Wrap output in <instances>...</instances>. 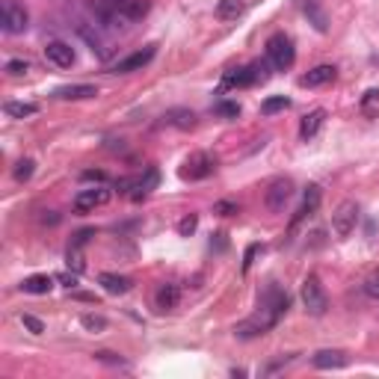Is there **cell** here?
Wrapping results in <instances>:
<instances>
[{
    "label": "cell",
    "mask_w": 379,
    "mask_h": 379,
    "mask_svg": "<svg viewBox=\"0 0 379 379\" xmlns=\"http://www.w3.org/2000/svg\"><path fill=\"white\" fill-rule=\"evenodd\" d=\"M27 24H30V12L24 9V4H18V0H4V6H0V27H4V33L18 36L27 30Z\"/></svg>",
    "instance_id": "5b68a950"
},
{
    "label": "cell",
    "mask_w": 379,
    "mask_h": 379,
    "mask_svg": "<svg viewBox=\"0 0 379 379\" xmlns=\"http://www.w3.org/2000/svg\"><path fill=\"white\" fill-rule=\"evenodd\" d=\"M98 282H101V288L107 293H113V297H122V293H128L134 288V282L128 276H119V273H101L98 276Z\"/></svg>",
    "instance_id": "e0dca14e"
},
{
    "label": "cell",
    "mask_w": 379,
    "mask_h": 379,
    "mask_svg": "<svg viewBox=\"0 0 379 379\" xmlns=\"http://www.w3.org/2000/svg\"><path fill=\"white\" fill-rule=\"evenodd\" d=\"M169 124H175V128H181V131H190L193 124H195V116H193V110H187V107H175V110H169V113L163 116Z\"/></svg>",
    "instance_id": "cb8c5ba5"
},
{
    "label": "cell",
    "mask_w": 379,
    "mask_h": 379,
    "mask_svg": "<svg viewBox=\"0 0 379 379\" xmlns=\"http://www.w3.org/2000/svg\"><path fill=\"white\" fill-rule=\"evenodd\" d=\"M302 12H305L308 18H311V24L317 27L320 33L329 30V18H326V12H323V6L317 4V0H302Z\"/></svg>",
    "instance_id": "44dd1931"
},
{
    "label": "cell",
    "mask_w": 379,
    "mask_h": 379,
    "mask_svg": "<svg viewBox=\"0 0 379 379\" xmlns=\"http://www.w3.org/2000/svg\"><path fill=\"white\" fill-rule=\"evenodd\" d=\"M246 12V0H219L217 4V18L222 21H237Z\"/></svg>",
    "instance_id": "ffe728a7"
},
{
    "label": "cell",
    "mask_w": 379,
    "mask_h": 379,
    "mask_svg": "<svg viewBox=\"0 0 379 379\" xmlns=\"http://www.w3.org/2000/svg\"><path fill=\"white\" fill-rule=\"evenodd\" d=\"M21 323H24V326L30 329L33 335H41V332H45V323H41L39 317H33V314H21Z\"/></svg>",
    "instance_id": "836d02e7"
},
{
    "label": "cell",
    "mask_w": 379,
    "mask_h": 379,
    "mask_svg": "<svg viewBox=\"0 0 379 379\" xmlns=\"http://www.w3.org/2000/svg\"><path fill=\"white\" fill-rule=\"evenodd\" d=\"M290 199H293V181L290 178H276L264 193V205L270 207L273 214H282Z\"/></svg>",
    "instance_id": "9c48e42d"
},
{
    "label": "cell",
    "mask_w": 379,
    "mask_h": 379,
    "mask_svg": "<svg viewBox=\"0 0 379 379\" xmlns=\"http://www.w3.org/2000/svg\"><path fill=\"white\" fill-rule=\"evenodd\" d=\"M266 80H270V60H255L249 65H237L222 77L226 86H237V89L255 86V83H266Z\"/></svg>",
    "instance_id": "6da1fadb"
},
{
    "label": "cell",
    "mask_w": 379,
    "mask_h": 379,
    "mask_svg": "<svg viewBox=\"0 0 379 379\" xmlns=\"http://www.w3.org/2000/svg\"><path fill=\"white\" fill-rule=\"evenodd\" d=\"M148 0H124L122 6H116V15L122 18H128V21H136V18H143L146 12H148Z\"/></svg>",
    "instance_id": "7402d4cb"
},
{
    "label": "cell",
    "mask_w": 379,
    "mask_h": 379,
    "mask_svg": "<svg viewBox=\"0 0 379 379\" xmlns=\"http://www.w3.org/2000/svg\"><path fill=\"white\" fill-rule=\"evenodd\" d=\"M261 246H249L246 249V261H243V270H249V266H252V258H255V252H258Z\"/></svg>",
    "instance_id": "f35d334b"
},
{
    "label": "cell",
    "mask_w": 379,
    "mask_h": 379,
    "mask_svg": "<svg viewBox=\"0 0 379 379\" xmlns=\"http://www.w3.org/2000/svg\"><path fill=\"white\" fill-rule=\"evenodd\" d=\"M57 278H60V282H63L65 288H75V285H77V276H68V273H60Z\"/></svg>",
    "instance_id": "74e56055"
},
{
    "label": "cell",
    "mask_w": 379,
    "mask_h": 379,
    "mask_svg": "<svg viewBox=\"0 0 379 379\" xmlns=\"http://www.w3.org/2000/svg\"><path fill=\"white\" fill-rule=\"evenodd\" d=\"M317 207H320V187H317V184H308V187H305V195H302V205H300V210H297V214H293V219H290V229H297L300 222L311 217Z\"/></svg>",
    "instance_id": "4fadbf2b"
},
{
    "label": "cell",
    "mask_w": 379,
    "mask_h": 379,
    "mask_svg": "<svg viewBox=\"0 0 379 379\" xmlns=\"http://www.w3.org/2000/svg\"><path fill=\"white\" fill-rule=\"evenodd\" d=\"M214 169H217V158H214V154H207V151H193L190 158L181 163L178 175L184 178V181H202V178H207V175H214Z\"/></svg>",
    "instance_id": "277c9868"
},
{
    "label": "cell",
    "mask_w": 379,
    "mask_h": 379,
    "mask_svg": "<svg viewBox=\"0 0 379 379\" xmlns=\"http://www.w3.org/2000/svg\"><path fill=\"white\" fill-rule=\"evenodd\" d=\"M53 288V278L51 276H30L21 282V290L24 293H36V297H45V293H51Z\"/></svg>",
    "instance_id": "603a6c76"
},
{
    "label": "cell",
    "mask_w": 379,
    "mask_h": 379,
    "mask_svg": "<svg viewBox=\"0 0 379 379\" xmlns=\"http://www.w3.org/2000/svg\"><path fill=\"white\" fill-rule=\"evenodd\" d=\"M45 60L57 68H72L75 65V48L68 41H48L45 45Z\"/></svg>",
    "instance_id": "8fae6325"
},
{
    "label": "cell",
    "mask_w": 379,
    "mask_h": 379,
    "mask_svg": "<svg viewBox=\"0 0 379 379\" xmlns=\"http://www.w3.org/2000/svg\"><path fill=\"white\" fill-rule=\"evenodd\" d=\"M6 72H9L12 77H21V75L30 72V63H27V60H9V63H6Z\"/></svg>",
    "instance_id": "d6a6232c"
},
{
    "label": "cell",
    "mask_w": 379,
    "mask_h": 379,
    "mask_svg": "<svg viewBox=\"0 0 379 379\" xmlns=\"http://www.w3.org/2000/svg\"><path fill=\"white\" fill-rule=\"evenodd\" d=\"M195 229H199V217H195V214H187L184 219L178 222V234H181V237H190Z\"/></svg>",
    "instance_id": "4dcf8cb0"
},
{
    "label": "cell",
    "mask_w": 379,
    "mask_h": 379,
    "mask_svg": "<svg viewBox=\"0 0 379 379\" xmlns=\"http://www.w3.org/2000/svg\"><path fill=\"white\" fill-rule=\"evenodd\" d=\"M276 323H278V317H276L273 311H266V308L258 305V311H255V314L237 323V326H234V335H237V338H258V335H266V332H270Z\"/></svg>",
    "instance_id": "3957f363"
},
{
    "label": "cell",
    "mask_w": 379,
    "mask_h": 379,
    "mask_svg": "<svg viewBox=\"0 0 379 379\" xmlns=\"http://www.w3.org/2000/svg\"><path fill=\"white\" fill-rule=\"evenodd\" d=\"M72 264H75V273H83V266H86V264H83V255H80V246L68 249V266H72Z\"/></svg>",
    "instance_id": "e575fe53"
},
{
    "label": "cell",
    "mask_w": 379,
    "mask_h": 379,
    "mask_svg": "<svg viewBox=\"0 0 379 379\" xmlns=\"http://www.w3.org/2000/svg\"><path fill=\"white\" fill-rule=\"evenodd\" d=\"M356 226H359V205L356 202H341L332 214V231L344 240V237H349L356 231Z\"/></svg>",
    "instance_id": "ba28073f"
},
{
    "label": "cell",
    "mask_w": 379,
    "mask_h": 379,
    "mask_svg": "<svg viewBox=\"0 0 379 379\" xmlns=\"http://www.w3.org/2000/svg\"><path fill=\"white\" fill-rule=\"evenodd\" d=\"M80 326L89 329V332H104V329H107V320H104L101 314H83V317H80Z\"/></svg>",
    "instance_id": "83f0119b"
},
{
    "label": "cell",
    "mask_w": 379,
    "mask_h": 379,
    "mask_svg": "<svg viewBox=\"0 0 379 379\" xmlns=\"http://www.w3.org/2000/svg\"><path fill=\"white\" fill-rule=\"evenodd\" d=\"M323 122H326V110H311L308 116H302V122H300V139H314L317 136V131L323 128Z\"/></svg>",
    "instance_id": "ac0fdd59"
},
{
    "label": "cell",
    "mask_w": 379,
    "mask_h": 379,
    "mask_svg": "<svg viewBox=\"0 0 379 379\" xmlns=\"http://www.w3.org/2000/svg\"><path fill=\"white\" fill-rule=\"evenodd\" d=\"M4 113H6L9 119H27V116H36L39 107L30 104V101H6V104H4Z\"/></svg>",
    "instance_id": "d4e9b609"
},
{
    "label": "cell",
    "mask_w": 379,
    "mask_h": 379,
    "mask_svg": "<svg viewBox=\"0 0 379 379\" xmlns=\"http://www.w3.org/2000/svg\"><path fill=\"white\" fill-rule=\"evenodd\" d=\"M181 300V288L175 282H163L154 293V305H158V311H172Z\"/></svg>",
    "instance_id": "2e32d148"
},
{
    "label": "cell",
    "mask_w": 379,
    "mask_h": 379,
    "mask_svg": "<svg viewBox=\"0 0 379 379\" xmlns=\"http://www.w3.org/2000/svg\"><path fill=\"white\" fill-rule=\"evenodd\" d=\"M335 75H338V68L335 65H317L311 68L308 75L300 77V86H308V89H314V86H326V83L335 80Z\"/></svg>",
    "instance_id": "9a60e30c"
},
{
    "label": "cell",
    "mask_w": 379,
    "mask_h": 379,
    "mask_svg": "<svg viewBox=\"0 0 379 379\" xmlns=\"http://www.w3.org/2000/svg\"><path fill=\"white\" fill-rule=\"evenodd\" d=\"M122 4H124V0H107V6H113V9H116V6H122Z\"/></svg>",
    "instance_id": "60d3db41"
},
{
    "label": "cell",
    "mask_w": 379,
    "mask_h": 379,
    "mask_svg": "<svg viewBox=\"0 0 379 379\" xmlns=\"http://www.w3.org/2000/svg\"><path fill=\"white\" fill-rule=\"evenodd\" d=\"M237 202H217L214 205V214H219V217H231V214H237Z\"/></svg>",
    "instance_id": "d590c367"
},
{
    "label": "cell",
    "mask_w": 379,
    "mask_h": 379,
    "mask_svg": "<svg viewBox=\"0 0 379 379\" xmlns=\"http://www.w3.org/2000/svg\"><path fill=\"white\" fill-rule=\"evenodd\" d=\"M302 305H305V311L314 314V317H323L329 308V297H326V290H323L320 278L314 273L305 276V282H302Z\"/></svg>",
    "instance_id": "8992f818"
},
{
    "label": "cell",
    "mask_w": 379,
    "mask_h": 379,
    "mask_svg": "<svg viewBox=\"0 0 379 379\" xmlns=\"http://www.w3.org/2000/svg\"><path fill=\"white\" fill-rule=\"evenodd\" d=\"M83 181H107L104 172H83Z\"/></svg>",
    "instance_id": "ab89813d"
},
{
    "label": "cell",
    "mask_w": 379,
    "mask_h": 379,
    "mask_svg": "<svg viewBox=\"0 0 379 379\" xmlns=\"http://www.w3.org/2000/svg\"><path fill=\"white\" fill-rule=\"evenodd\" d=\"M311 364L317 371H338L347 368V353H341V349H320V353H314Z\"/></svg>",
    "instance_id": "5bb4252c"
},
{
    "label": "cell",
    "mask_w": 379,
    "mask_h": 379,
    "mask_svg": "<svg viewBox=\"0 0 379 379\" xmlns=\"http://www.w3.org/2000/svg\"><path fill=\"white\" fill-rule=\"evenodd\" d=\"M288 107H290V98L276 95V98H266V101L261 104V113L264 116H273V113H278V110H288Z\"/></svg>",
    "instance_id": "484cf974"
},
{
    "label": "cell",
    "mask_w": 379,
    "mask_h": 379,
    "mask_svg": "<svg viewBox=\"0 0 379 379\" xmlns=\"http://www.w3.org/2000/svg\"><path fill=\"white\" fill-rule=\"evenodd\" d=\"M95 361H104V364H113V368H124V364H128V361H124L122 356H116V353H110V349H98V353H95Z\"/></svg>",
    "instance_id": "1f68e13d"
},
{
    "label": "cell",
    "mask_w": 379,
    "mask_h": 379,
    "mask_svg": "<svg viewBox=\"0 0 379 379\" xmlns=\"http://www.w3.org/2000/svg\"><path fill=\"white\" fill-rule=\"evenodd\" d=\"M364 293H368L371 300H379V273H373L368 282H364Z\"/></svg>",
    "instance_id": "8d00e7d4"
},
{
    "label": "cell",
    "mask_w": 379,
    "mask_h": 379,
    "mask_svg": "<svg viewBox=\"0 0 379 379\" xmlns=\"http://www.w3.org/2000/svg\"><path fill=\"white\" fill-rule=\"evenodd\" d=\"M158 181H160L158 169H146V175H139V178H122L116 187H119L124 195H131L134 202H139V199H146V195H148L154 187H158Z\"/></svg>",
    "instance_id": "52a82bcc"
},
{
    "label": "cell",
    "mask_w": 379,
    "mask_h": 379,
    "mask_svg": "<svg viewBox=\"0 0 379 379\" xmlns=\"http://www.w3.org/2000/svg\"><path fill=\"white\" fill-rule=\"evenodd\" d=\"M33 172H36V163L30 158H24V160L15 163V181H21V184H24V181H30Z\"/></svg>",
    "instance_id": "f1b7e54d"
},
{
    "label": "cell",
    "mask_w": 379,
    "mask_h": 379,
    "mask_svg": "<svg viewBox=\"0 0 379 379\" xmlns=\"http://www.w3.org/2000/svg\"><path fill=\"white\" fill-rule=\"evenodd\" d=\"M53 95H57L60 101H86V98L98 95V89L89 86V83H75V86H60Z\"/></svg>",
    "instance_id": "d6986e66"
},
{
    "label": "cell",
    "mask_w": 379,
    "mask_h": 379,
    "mask_svg": "<svg viewBox=\"0 0 379 379\" xmlns=\"http://www.w3.org/2000/svg\"><path fill=\"white\" fill-rule=\"evenodd\" d=\"M110 193L107 187H92V190H80L77 195H75V202H72V207L77 210V214H92L95 207H104L107 202H110Z\"/></svg>",
    "instance_id": "30bf717a"
},
{
    "label": "cell",
    "mask_w": 379,
    "mask_h": 379,
    "mask_svg": "<svg viewBox=\"0 0 379 379\" xmlns=\"http://www.w3.org/2000/svg\"><path fill=\"white\" fill-rule=\"evenodd\" d=\"M266 60H270L276 72H288V68L297 63V51H293L290 36H285V33L270 36V41H266Z\"/></svg>",
    "instance_id": "7a4b0ae2"
},
{
    "label": "cell",
    "mask_w": 379,
    "mask_h": 379,
    "mask_svg": "<svg viewBox=\"0 0 379 379\" xmlns=\"http://www.w3.org/2000/svg\"><path fill=\"white\" fill-rule=\"evenodd\" d=\"M359 107H361V113H364V116H373L376 110H379V89H368V92H364Z\"/></svg>",
    "instance_id": "4316f807"
},
{
    "label": "cell",
    "mask_w": 379,
    "mask_h": 379,
    "mask_svg": "<svg viewBox=\"0 0 379 379\" xmlns=\"http://www.w3.org/2000/svg\"><path fill=\"white\" fill-rule=\"evenodd\" d=\"M214 110H217V116H222V119H237L240 116V104H234V101H219Z\"/></svg>",
    "instance_id": "f546056e"
},
{
    "label": "cell",
    "mask_w": 379,
    "mask_h": 379,
    "mask_svg": "<svg viewBox=\"0 0 379 379\" xmlns=\"http://www.w3.org/2000/svg\"><path fill=\"white\" fill-rule=\"evenodd\" d=\"M154 53H158V48L154 45H146L143 51H134L131 57H124V60H119L116 63V68L113 72L116 75H128V72H139V68H146L151 60H154Z\"/></svg>",
    "instance_id": "7c38bea8"
}]
</instances>
